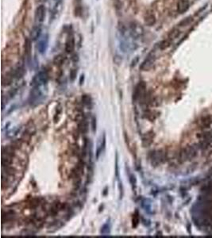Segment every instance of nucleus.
Returning <instances> with one entry per match:
<instances>
[{
    "label": "nucleus",
    "instance_id": "dca6fc26",
    "mask_svg": "<svg viewBox=\"0 0 212 238\" xmlns=\"http://www.w3.org/2000/svg\"><path fill=\"white\" fill-rule=\"evenodd\" d=\"M179 34H180V30H179V29H177V28H175V29H173V30H171L170 33H169L168 38L173 42V40L176 39V38L179 36Z\"/></svg>",
    "mask_w": 212,
    "mask_h": 238
},
{
    "label": "nucleus",
    "instance_id": "f3484780",
    "mask_svg": "<svg viewBox=\"0 0 212 238\" xmlns=\"http://www.w3.org/2000/svg\"><path fill=\"white\" fill-rule=\"evenodd\" d=\"M171 44H172V41L169 40V38H167V39H164L163 40V41H161V42L159 43L158 47L160 50H164V49H166V48H168L170 46Z\"/></svg>",
    "mask_w": 212,
    "mask_h": 238
},
{
    "label": "nucleus",
    "instance_id": "7ed1b4c3",
    "mask_svg": "<svg viewBox=\"0 0 212 238\" xmlns=\"http://www.w3.org/2000/svg\"><path fill=\"white\" fill-rule=\"evenodd\" d=\"M42 93L40 90V87H34L29 93V102L30 105H34L38 104V102L42 100Z\"/></svg>",
    "mask_w": 212,
    "mask_h": 238
},
{
    "label": "nucleus",
    "instance_id": "ddd939ff",
    "mask_svg": "<svg viewBox=\"0 0 212 238\" xmlns=\"http://www.w3.org/2000/svg\"><path fill=\"white\" fill-rule=\"evenodd\" d=\"M154 141V133H147L144 135L142 137V145L144 147H148L151 145V143Z\"/></svg>",
    "mask_w": 212,
    "mask_h": 238
},
{
    "label": "nucleus",
    "instance_id": "4468645a",
    "mask_svg": "<svg viewBox=\"0 0 212 238\" xmlns=\"http://www.w3.org/2000/svg\"><path fill=\"white\" fill-rule=\"evenodd\" d=\"M11 73L12 74L14 79H21L25 74V69L23 67H18L17 68L11 72Z\"/></svg>",
    "mask_w": 212,
    "mask_h": 238
},
{
    "label": "nucleus",
    "instance_id": "9d476101",
    "mask_svg": "<svg viewBox=\"0 0 212 238\" xmlns=\"http://www.w3.org/2000/svg\"><path fill=\"white\" fill-rule=\"evenodd\" d=\"M189 1L188 0H179L177 3V12L179 14H184L189 9Z\"/></svg>",
    "mask_w": 212,
    "mask_h": 238
},
{
    "label": "nucleus",
    "instance_id": "4be33fe9",
    "mask_svg": "<svg viewBox=\"0 0 212 238\" xmlns=\"http://www.w3.org/2000/svg\"><path fill=\"white\" fill-rule=\"evenodd\" d=\"M191 21H192V18H191V17H187V18H184L183 21H181L179 23V26H180V27H184V26H188V25L191 22Z\"/></svg>",
    "mask_w": 212,
    "mask_h": 238
},
{
    "label": "nucleus",
    "instance_id": "393cba45",
    "mask_svg": "<svg viewBox=\"0 0 212 238\" xmlns=\"http://www.w3.org/2000/svg\"><path fill=\"white\" fill-rule=\"evenodd\" d=\"M92 131L95 133L96 131V117L94 116L92 117Z\"/></svg>",
    "mask_w": 212,
    "mask_h": 238
},
{
    "label": "nucleus",
    "instance_id": "f03ea898",
    "mask_svg": "<svg viewBox=\"0 0 212 238\" xmlns=\"http://www.w3.org/2000/svg\"><path fill=\"white\" fill-rule=\"evenodd\" d=\"M48 72H47L45 69H43V70L40 71L38 74H36L33 76V78L31 80V83H30V85H31L33 87H40L41 85L45 84V83L48 82Z\"/></svg>",
    "mask_w": 212,
    "mask_h": 238
},
{
    "label": "nucleus",
    "instance_id": "5701e85b",
    "mask_svg": "<svg viewBox=\"0 0 212 238\" xmlns=\"http://www.w3.org/2000/svg\"><path fill=\"white\" fill-rule=\"evenodd\" d=\"M132 221H133V227L134 228H136L137 226H138V224H139V222H140L139 215H138V214L137 212L133 215V219H132Z\"/></svg>",
    "mask_w": 212,
    "mask_h": 238
},
{
    "label": "nucleus",
    "instance_id": "a211bd4d",
    "mask_svg": "<svg viewBox=\"0 0 212 238\" xmlns=\"http://www.w3.org/2000/svg\"><path fill=\"white\" fill-rule=\"evenodd\" d=\"M143 117H145V118L148 119V120L152 121H154V119H156V117H157V114H156V113L154 112V111H145V113H144Z\"/></svg>",
    "mask_w": 212,
    "mask_h": 238
},
{
    "label": "nucleus",
    "instance_id": "aec40b11",
    "mask_svg": "<svg viewBox=\"0 0 212 238\" xmlns=\"http://www.w3.org/2000/svg\"><path fill=\"white\" fill-rule=\"evenodd\" d=\"M65 61V57L64 55H58L56 56L55 58L53 60V63L56 65H62L64 64V62Z\"/></svg>",
    "mask_w": 212,
    "mask_h": 238
},
{
    "label": "nucleus",
    "instance_id": "0eeeda50",
    "mask_svg": "<svg viewBox=\"0 0 212 238\" xmlns=\"http://www.w3.org/2000/svg\"><path fill=\"white\" fill-rule=\"evenodd\" d=\"M45 14H46V8L44 5H40L39 7H37L36 11H35V21L38 23L43 22L44 20H45Z\"/></svg>",
    "mask_w": 212,
    "mask_h": 238
},
{
    "label": "nucleus",
    "instance_id": "f257e3e1",
    "mask_svg": "<svg viewBox=\"0 0 212 238\" xmlns=\"http://www.w3.org/2000/svg\"><path fill=\"white\" fill-rule=\"evenodd\" d=\"M146 83L144 81H141L135 87L133 92V100L134 101H141L143 100L146 96Z\"/></svg>",
    "mask_w": 212,
    "mask_h": 238
},
{
    "label": "nucleus",
    "instance_id": "423d86ee",
    "mask_svg": "<svg viewBox=\"0 0 212 238\" xmlns=\"http://www.w3.org/2000/svg\"><path fill=\"white\" fill-rule=\"evenodd\" d=\"M154 62H155V56L153 53H150L145 58V61L141 63V66H140V69L141 71H149L153 67Z\"/></svg>",
    "mask_w": 212,
    "mask_h": 238
},
{
    "label": "nucleus",
    "instance_id": "6e6552de",
    "mask_svg": "<svg viewBox=\"0 0 212 238\" xmlns=\"http://www.w3.org/2000/svg\"><path fill=\"white\" fill-rule=\"evenodd\" d=\"M150 160H151V162H152L153 164L157 165L164 160V154L160 151H154V152H151Z\"/></svg>",
    "mask_w": 212,
    "mask_h": 238
},
{
    "label": "nucleus",
    "instance_id": "6ab92c4d",
    "mask_svg": "<svg viewBox=\"0 0 212 238\" xmlns=\"http://www.w3.org/2000/svg\"><path fill=\"white\" fill-rule=\"evenodd\" d=\"M82 102H83V105L86 106V107H91L92 103V98L88 95H83V96H82Z\"/></svg>",
    "mask_w": 212,
    "mask_h": 238
},
{
    "label": "nucleus",
    "instance_id": "a878e982",
    "mask_svg": "<svg viewBox=\"0 0 212 238\" xmlns=\"http://www.w3.org/2000/svg\"><path fill=\"white\" fill-rule=\"evenodd\" d=\"M76 75H77V71L75 70V69L72 70V72H70V79L72 81H74L76 77Z\"/></svg>",
    "mask_w": 212,
    "mask_h": 238
},
{
    "label": "nucleus",
    "instance_id": "20e7f679",
    "mask_svg": "<svg viewBox=\"0 0 212 238\" xmlns=\"http://www.w3.org/2000/svg\"><path fill=\"white\" fill-rule=\"evenodd\" d=\"M129 33L133 37L139 38L143 35L144 29L141 24L133 22L129 25Z\"/></svg>",
    "mask_w": 212,
    "mask_h": 238
},
{
    "label": "nucleus",
    "instance_id": "9b49d317",
    "mask_svg": "<svg viewBox=\"0 0 212 238\" xmlns=\"http://www.w3.org/2000/svg\"><path fill=\"white\" fill-rule=\"evenodd\" d=\"M145 24L147 26H153L156 23V17L153 13H147L144 17Z\"/></svg>",
    "mask_w": 212,
    "mask_h": 238
},
{
    "label": "nucleus",
    "instance_id": "bb28decb",
    "mask_svg": "<svg viewBox=\"0 0 212 238\" xmlns=\"http://www.w3.org/2000/svg\"><path fill=\"white\" fill-rule=\"evenodd\" d=\"M16 92H17V89L16 88H14V89H13V90L10 91L8 93V96H9V98H12L14 96V95L16 94Z\"/></svg>",
    "mask_w": 212,
    "mask_h": 238
},
{
    "label": "nucleus",
    "instance_id": "cd10ccee",
    "mask_svg": "<svg viewBox=\"0 0 212 238\" xmlns=\"http://www.w3.org/2000/svg\"><path fill=\"white\" fill-rule=\"evenodd\" d=\"M115 176H116V177L119 178V165H118V155H116V160H115Z\"/></svg>",
    "mask_w": 212,
    "mask_h": 238
},
{
    "label": "nucleus",
    "instance_id": "b1692460",
    "mask_svg": "<svg viewBox=\"0 0 212 238\" xmlns=\"http://www.w3.org/2000/svg\"><path fill=\"white\" fill-rule=\"evenodd\" d=\"M129 182H130L131 185L133 186V188L134 187H136V183H137V180H136V177H135L134 175L133 174H130L129 175Z\"/></svg>",
    "mask_w": 212,
    "mask_h": 238
},
{
    "label": "nucleus",
    "instance_id": "2eb2a0df",
    "mask_svg": "<svg viewBox=\"0 0 212 238\" xmlns=\"http://www.w3.org/2000/svg\"><path fill=\"white\" fill-rule=\"evenodd\" d=\"M79 131L81 133H87L88 131V123L86 118H82L79 123Z\"/></svg>",
    "mask_w": 212,
    "mask_h": 238
},
{
    "label": "nucleus",
    "instance_id": "412c9836",
    "mask_svg": "<svg viewBox=\"0 0 212 238\" xmlns=\"http://www.w3.org/2000/svg\"><path fill=\"white\" fill-rule=\"evenodd\" d=\"M100 233L103 236H107V235L110 234V225H109V223H106V224L103 225V226L101 228Z\"/></svg>",
    "mask_w": 212,
    "mask_h": 238
},
{
    "label": "nucleus",
    "instance_id": "1a4fd4ad",
    "mask_svg": "<svg viewBox=\"0 0 212 238\" xmlns=\"http://www.w3.org/2000/svg\"><path fill=\"white\" fill-rule=\"evenodd\" d=\"M41 34H42V27L40 26H35L30 30L29 39L31 42H35L41 37Z\"/></svg>",
    "mask_w": 212,
    "mask_h": 238
},
{
    "label": "nucleus",
    "instance_id": "f8f14e48",
    "mask_svg": "<svg viewBox=\"0 0 212 238\" xmlns=\"http://www.w3.org/2000/svg\"><path fill=\"white\" fill-rule=\"evenodd\" d=\"M75 48V40L73 37H68L67 41L65 42V51L68 53L73 52Z\"/></svg>",
    "mask_w": 212,
    "mask_h": 238
},
{
    "label": "nucleus",
    "instance_id": "39448f33",
    "mask_svg": "<svg viewBox=\"0 0 212 238\" xmlns=\"http://www.w3.org/2000/svg\"><path fill=\"white\" fill-rule=\"evenodd\" d=\"M48 41H49V38H48V34L43 35L42 37H40L38 39L37 48H38V52L41 54H43L46 52L47 48L48 47Z\"/></svg>",
    "mask_w": 212,
    "mask_h": 238
}]
</instances>
